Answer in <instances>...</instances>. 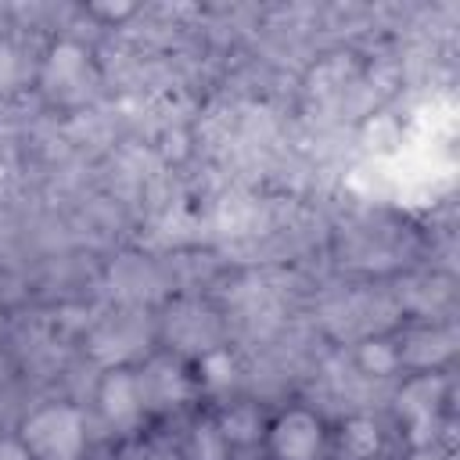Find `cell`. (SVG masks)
Returning <instances> with one entry per match:
<instances>
[{
	"instance_id": "6da1fadb",
	"label": "cell",
	"mask_w": 460,
	"mask_h": 460,
	"mask_svg": "<svg viewBox=\"0 0 460 460\" xmlns=\"http://www.w3.org/2000/svg\"><path fill=\"white\" fill-rule=\"evenodd\" d=\"M22 446L32 460H75L83 449V417L75 406H43L22 424Z\"/></svg>"
},
{
	"instance_id": "7a4b0ae2",
	"label": "cell",
	"mask_w": 460,
	"mask_h": 460,
	"mask_svg": "<svg viewBox=\"0 0 460 460\" xmlns=\"http://www.w3.org/2000/svg\"><path fill=\"white\" fill-rule=\"evenodd\" d=\"M320 442H323V428L305 410L284 413L270 431V446L277 460H313L320 453Z\"/></svg>"
},
{
	"instance_id": "3957f363",
	"label": "cell",
	"mask_w": 460,
	"mask_h": 460,
	"mask_svg": "<svg viewBox=\"0 0 460 460\" xmlns=\"http://www.w3.org/2000/svg\"><path fill=\"white\" fill-rule=\"evenodd\" d=\"M140 402H144V392H140V381L129 370H111L104 377V385H101V410H104L108 420L122 424V420L137 417Z\"/></svg>"
},
{
	"instance_id": "277c9868",
	"label": "cell",
	"mask_w": 460,
	"mask_h": 460,
	"mask_svg": "<svg viewBox=\"0 0 460 460\" xmlns=\"http://www.w3.org/2000/svg\"><path fill=\"white\" fill-rule=\"evenodd\" d=\"M438 395H442V381H438L435 374H424V377L410 381V385L399 392V410L406 413V420H410L413 428H424V424H431V417H435Z\"/></svg>"
},
{
	"instance_id": "5b68a950",
	"label": "cell",
	"mask_w": 460,
	"mask_h": 460,
	"mask_svg": "<svg viewBox=\"0 0 460 460\" xmlns=\"http://www.w3.org/2000/svg\"><path fill=\"white\" fill-rule=\"evenodd\" d=\"M83 68H86V50L72 40H61L58 47H50L43 72H47L50 86H65V83H75L83 75Z\"/></svg>"
},
{
	"instance_id": "8992f818",
	"label": "cell",
	"mask_w": 460,
	"mask_h": 460,
	"mask_svg": "<svg viewBox=\"0 0 460 460\" xmlns=\"http://www.w3.org/2000/svg\"><path fill=\"white\" fill-rule=\"evenodd\" d=\"M341 449L352 460H370L381 449V428L370 417H352L341 424Z\"/></svg>"
},
{
	"instance_id": "52a82bcc",
	"label": "cell",
	"mask_w": 460,
	"mask_h": 460,
	"mask_svg": "<svg viewBox=\"0 0 460 460\" xmlns=\"http://www.w3.org/2000/svg\"><path fill=\"white\" fill-rule=\"evenodd\" d=\"M259 413L252 410V406H237V410H230L226 417H223V424H219V435H223V442H234V446H248V442H255L259 438Z\"/></svg>"
},
{
	"instance_id": "ba28073f",
	"label": "cell",
	"mask_w": 460,
	"mask_h": 460,
	"mask_svg": "<svg viewBox=\"0 0 460 460\" xmlns=\"http://www.w3.org/2000/svg\"><path fill=\"white\" fill-rule=\"evenodd\" d=\"M399 352H395V345H388V341H363L359 345V367L367 370V374H374V377H385V374H392L395 367H399Z\"/></svg>"
},
{
	"instance_id": "9c48e42d",
	"label": "cell",
	"mask_w": 460,
	"mask_h": 460,
	"mask_svg": "<svg viewBox=\"0 0 460 460\" xmlns=\"http://www.w3.org/2000/svg\"><path fill=\"white\" fill-rule=\"evenodd\" d=\"M201 381H205L208 388L230 385V381H234V359H230V352H223V349L205 352V356H201Z\"/></svg>"
},
{
	"instance_id": "30bf717a",
	"label": "cell",
	"mask_w": 460,
	"mask_h": 460,
	"mask_svg": "<svg viewBox=\"0 0 460 460\" xmlns=\"http://www.w3.org/2000/svg\"><path fill=\"white\" fill-rule=\"evenodd\" d=\"M194 453H198V460H219L223 456V435H219V428H198L194 431Z\"/></svg>"
},
{
	"instance_id": "8fae6325",
	"label": "cell",
	"mask_w": 460,
	"mask_h": 460,
	"mask_svg": "<svg viewBox=\"0 0 460 460\" xmlns=\"http://www.w3.org/2000/svg\"><path fill=\"white\" fill-rule=\"evenodd\" d=\"M151 381L158 385V399H162V402H172V399H176V395L183 392V377H180L176 370H169V367H162V363L155 367V374H151Z\"/></svg>"
},
{
	"instance_id": "7c38bea8",
	"label": "cell",
	"mask_w": 460,
	"mask_h": 460,
	"mask_svg": "<svg viewBox=\"0 0 460 460\" xmlns=\"http://www.w3.org/2000/svg\"><path fill=\"white\" fill-rule=\"evenodd\" d=\"M14 75H18V58L7 47H0V86H11Z\"/></svg>"
},
{
	"instance_id": "4fadbf2b",
	"label": "cell",
	"mask_w": 460,
	"mask_h": 460,
	"mask_svg": "<svg viewBox=\"0 0 460 460\" xmlns=\"http://www.w3.org/2000/svg\"><path fill=\"white\" fill-rule=\"evenodd\" d=\"M0 460H29L22 442H0Z\"/></svg>"
},
{
	"instance_id": "5bb4252c",
	"label": "cell",
	"mask_w": 460,
	"mask_h": 460,
	"mask_svg": "<svg viewBox=\"0 0 460 460\" xmlns=\"http://www.w3.org/2000/svg\"><path fill=\"white\" fill-rule=\"evenodd\" d=\"M93 11H97V14H104V18H122V14H129L133 7H129V4H115V7H111V4H108V7H101V4H97Z\"/></svg>"
},
{
	"instance_id": "9a60e30c",
	"label": "cell",
	"mask_w": 460,
	"mask_h": 460,
	"mask_svg": "<svg viewBox=\"0 0 460 460\" xmlns=\"http://www.w3.org/2000/svg\"><path fill=\"white\" fill-rule=\"evenodd\" d=\"M417 460H446V456H442V453H438L435 446H424V449L417 453Z\"/></svg>"
}]
</instances>
